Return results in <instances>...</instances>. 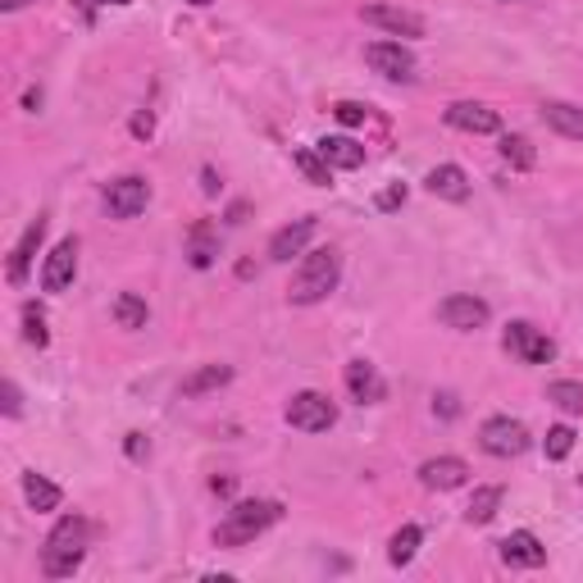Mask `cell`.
Masks as SVG:
<instances>
[{
	"instance_id": "cell-1",
	"label": "cell",
	"mask_w": 583,
	"mask_h": 583,
	"mask_svg": "<svg viewBox=\"0 0 583 583\" xmlns=\"http://www.w3.org/2000/svg\"><path fill=\"white\" fill-rule=\"evenodd\" d=\"M87 538L92 524L83 516H64L51 533H46V548H42V574L46 579H73L77 565L87 556Z\"/></svg>"
},
{
	"instance_id": "cell-2",
	"label": "cell",
	"mask_w": 583,
	"mask_h": 583,
	"mask_svg": "<svg viewBox=\"0 0 583 583\" xmlns=\"http://www.w3.org/2000/svg\"><path fill=\"white\" fill-rule=\"evenodd\" d=\"M342 283V256L333 247H320V251H310L301 264H296V274H292V288H288V301L292 305H320L337 292Z\"/></svg>"
},
{
	"instance_id": "cell-3",
	"label": "cell",
	"mask_w": 583,
	"mask_h": 583,
	"mask_svg": "<svg viewBox=\"0 0 583 583\" xmlns=\"http://www.w3.org/2000/svg\"><path fill=\"white\" fill-rule=\"evenodd\" d=\"M283 520V507L279 501H269V497H260V501H238L228 516H223V524L215 529V542L219 548H247V542H256L269 524H279Z\"/></svg>"
},
{
	"instance_id": "cell-4",
	"label": "cell",
	"mask_w": 583,
	"mask_h": 583,
	"mask_svg": "<svg viewBox=\"0 0 583 583\" xmlns=\"http://www.w3.org/2000/svg\"><path fill=\"white\" fill-rule=\"evenodd\" d=\"M529 429L520 419H511V415H492V419H483V429H479V447L488 451V456H497V460H511V456H524L529 451Z\"/></svg>"
},
{
	"instance_id": "cell-5",
	"label": "cell",
	"mask_w": 583,
	"mask_h": 583,
	"mask_svg": "<svg viewBox=\"0 0 583 583\" xmlns=\"http://www.w3.org/2000/svg\"><path fill=\"white\" fill-rule=\"evenodd\" d=\"M501 342H507V352H511L520 365H548V361L556 356V342H552L548 333H542V329L524 324V320L507 324V333H501Z\"/></svg>"
},
{
	"instance_id": "cell-6",
	"label": "cell",
	"mask_w": 583,
	"mask_h": 583,
	"mask_svg": "<svg viewBox=\"0 0 583 583\" xmlns=\"http://www.w3.org/2000/svg\"><path fill=\"white\" fill-rule=\"evenodd\" d=\"M288 424L301 429V434H329L337 424V406L324 393H296L288 402Z\"/></svg>"
},
{
	"instance_id": "cell-7",
	"label": "cell",
	"mask_w": 583,
	"mask_h": 583,
	"mask_svg": "<svg viewBox=\"0 0 583 583\" xmlns=\"http://www.w3.org/2000/svg\"><path fill=\"white\" fill-rule=\"evenodd\" d=\"M150 201V183L142 174H124V178H114L105 187V210L110 219H137Z\"/></svg>"
},
{
	"instance_id": "cell-8",
	"label": "cell",
	"mask_w": 583,
	"mask_h": 583,
	"mask_svg": "<svg viewBox=\"0 0 583 583\" xmlns=\"http://www.w3.org/2000/svg\"><path fill=\"white\" fill-rule=\"evenodd\" d=\"M438 320H443L447 329H456V333H475V329H483V324L492 320V310H488L483 296L456 292V296H447V301L438 305Z\"/></svg>"
},
{
	"instance_id": "cell-9",
	"label": "cell",
	"mask_w": 583,
	"mask_h": 583,
	"mask_svg": "<svg viewBox=\"0 0 583 583\" xmlns=\"http://www.w3.org/2000/svg\"><path fill=\"white\" fill-rule=\"evenodd\" d=\"M365 64L383 77H393V83H410L415 77V55L402 46V42H369L365 46Z\"/></svg>"
},
{
	"instance_id": "cell-10",
	"label": "cell",
	"mask_w": 583,
	"mask_h": 583,
	"mask_svg": "<svg viewBox=\"0 0 583 583\" xmlns=\"http://www.w3.org/2000/svg\"><path fill=\"white\" fill-rule=\"evenodd\" d=\"M497 552H501V561H507L511 570H542V565H548V548H542L538 533H529V529H516L511 538H501Z\"/></svg>"
},
{
	"instance_id": "cell-11",
	"label": "cell",
	"mask_w": 583,
	"mask_h": 583,
	"mask_svg": "<svg viewBox=\"0 0 583 583\" xmlns=\"http://www.w3.org/2000/svg\"><path fill=\"white\" fill-rule=\"evenodd\" d=\"M443 119L456 128V133H475V137H488V133H501V119H497V110L479 105V101H456L447 105Z\"/></svg>"
},
{
	"instance_id": "cell-12",
	"label": "cell",
	"mask_w": 583,
	"mask_h": 583,
	"mask_svg": "<svg viewBox=\"0 0 583 583\" xmlns=\"http://www.w3.org/2000/svg\"><path fill=\"white\" fill-rule=\"evenodd\" d=\"M419 483L434 488V492H451V488H465L470 483V465L460 456H434L419 465Z\"/></svg>"
},
{
	"instance_id": "cell-13",
	"label": "cell",
	"mask_w": 583,
	"mask_h": 583,
	"mask_svg": "<svg viewBox=\"0 0 583 583\" xmlns=\"http://www.w3.org/2000/svg\"><path fill=\"white\" fill-rule=\"evenodd\" d=\"M315 215H301V219H292L288 228H279L274 238H269V260H279V264H288L292 256H301L305 247H310V238H315Z\"/></svg>"
},
{
	"instance_id": "cell-14",
	"label": "cell",
	"mask_w": 583,
	"mask_h": 583,
	"mask_svg": "<svg viewBox=\"0 0 583 583\" xmlns=\"http://www.w3.org/2000/svg\"><path fill=\"white\" fill-rule=\"evenodd\" d=\"M361 19L369 28H383L387 37H424V19L415 10H402V6H365Z\"/></svg>"
},
{
	"instance_id": "cell-15",
	"label": "cell",
	"mask_w": 583,
	"mask_h": 583,
	"mask_svg": "<svg viewBox=\"0 0 583 583\" xmlns=\"http://www.w3.org/2000/svg\"><path fill=\"white\" fill-rule=\"evenodd\" d=\"M73 279H77V242L64 238V242L46 256V264H42V288H46V292H69Z\"/></svg>"
},
{
	"instance_id": "cell-16",
	"label": "cell",
	"mask_w": 583,
	"mask_h": 583,
	"mask_svg": "<svg viewBox=\"0 0 583 583\" xmlns=\"http://www.w3.org/2000/svg\"><path fill=\"white\" fill-rule=\"evenodd\" d=\"M342 378H346V393H352L361 406H378L387 397V383H383V374H378L374 361H352Z\"/></svg>"
},
{
	"instance_id": "cell-17",
	"label": "cell",
	"mask_w": 583,
	"mask_h": 583,
	"mask_svg": "<svg viewBox=\"0 0 583 583\" xmlns=\"http://www.w3.org/2000/svg\"><path fill=\"white\" fill-rule=\"evenodd\" d=\"M42 238H46V215H37L28 228H23V238L14 242V251H10V283L19 288L23 279H28V269H32V256H37V247H42Z\"/></svg>"
},
{
	"instance_id": "cell-18",
	"label": "cell",
	"mask_w": 583,
	"mask_h": 583,
	"mask_svg": "<svg viewBox=\"0 0 583 583\" xmlns=\"http://www.w3.org/2000/svg\"><path fill=\"white\" fill-rule=\"evenodd\" d=\"M424 187H429L438 201H465L470 197V174L460 165H438V169L424 174Z\"/></svg>"
},
{
	"instance_id": "cell-19",
	"label": "cell",
	"mask_w": 583,
	"mask_h": 583,
	"mask_svg": "<svg viewBox=\"0 0 583 583\" xmlns=\"http://www.w3.org/2000/svg\"><path fill=\"white\" fill-rule=\"evenodd\" d=\"M542 124L552 133L570 137V142H583V105H570V101H542Z\"/></svg>"
},
{
	"instance_id": "cell-20",
	"label": "cell",
	"mask_w": 583,
	"mask_h": 583,
	"mask_svg": "<svg viewBox=\"0 0 583 583\" xmlns=\"http://www.w3.org/2000/svg\"><path fill=\"white\" fill-rule=\"evenodd\" d=\"M187 260L197 264V269H210L219 260V228L215 223L197 219V223L187 228Z\"/></svg>"
},
{
	"instance_id": "cell-21",
	"label": "cell",
	"mask_w": 583,
	"mask_h": 583,
	"mask_svg": "<svg viewBox=\"0 0 583 583\" xmlns=\"http://www.w3.org/2000/svg\"><path fill=\"white\" fill-rule=\"evenodd\" d=\"M315 150L329 160V169H361L365 165V146L356 137H324V142H315Z\"/></svg>"
},
{
	"instance_id": "cell-22",
	"label": "cell",
	"mask_w": 583,
	"mask_h": 583,
	"mask_svg": "<svg viewBox=\"0 0 583 583\" xmlns=\"http://www.w3.org/2000/svg\"><path fill=\"white\" fill-rule=\"evenodd\" d=\"M228 378H232V365H201L197 374H187L178 383V397H206V393H215V387H223Z\"/></svg>"
},
{
	"instance_id": "cell-23",
	"label": "cell",
	"mask_w": 583,
	"mask_h": 583,
	"mask_svg": "<svg viewBox=\"0 0 583 583\" xmlns=\"http://www.w3.org/2000/svg\"><path fill=\"white\" fill-rule=\"evenodd\" d=\"M23 497H28V507H32V511H55L60 501H64L60 483H51L46 475H37V470L23 475Z\"/></svg>"
},
{
	"instance_id": "cell-24",
	"label": "cell",
	"mask_w": 583,
	"mask_h": 583,
	"mask_svg": "<svg viewBox=\"0 0 583 583\" xmlns=\"http://www.w3.org/2000/svg\"><path fill=\"white\" fill-rule=\"evenodd\" d=\"M292 165L305 174V183H315V187H329L333 183V169H329V160H324L315 146H296L292 150Z\"/></svg>"
},
{
	"instance_id": "cell-25",
	"label": "cell",
	"mask_w": 583,
	"mask_h": 583,
	"mask_svg": "<svg viewBox=\"0 0 583 583\" xmlns=\"http://www.w3.org/2000/svg\"><path fill=\"white\" fill-rule=\"evenodd\" d=\"M419 542H424V529L419 524H402L393 533V542H387V561H393V565H410L415 552H419Z\"/></svg>"
},
{
	"instance_id": "cell-26",
	"label": "cell",
	"mask_w": 583,
	"mask_h": 583,
	"mask_svg": "<svg viewBox=\"0 0 583 583\" xmlns=\"http://www.w3.org/2000/svg\"><path fill=\"white\" fill-rule=\"evenodd\" d=\"M497 150H501V160H507L511 169H533V165H538V150H533L529 137H520V133H507Z\"/></svg>"
},
{
	"instance_id": "cell-27",
	"label": "cell",
	"mask_w": 583,
	"mask_h": 583,
	"mask_svg": "<svg viewBox=\"0 0 583 583\" xmlns=\"http://www.w3.org/2000/svg\"><path fill=\"white\" fill-rule=\"evenodd\" d=\"M114 320H119V329H146L150 310L137 292H119V301H114Z\"/></svg>"
},
{
	"instance_id": "cell-28",
	"label": "cell",
	"mask_w": 583,
	"mask_h": 583,
	"mask_svg": "<svg viewBox=\"0 0 583 583\" xmlns=\"http://www.w3.org/2000/svg\"><path fill=\"white\" fill-rule=\"evenodd\" d=\"M501 488H475V497H470V507H465V520L470 524H488L492 516H497V507H501Z\"/></svg>"
},
{
	"instance_id": "cell-29",
	"label": "cell",
	"mask_w": 583,
	"mask_h": 583,
	"mask_svg": "<svg viewBox=\"0 0 583 583\" xmlns=\"http://www.w3.org/2000/svg\"><path fill=\"white\" fill-rule=\"evenodd\" d=\"M548 402H556L565 415H583V383H570V378H556L548 387Z\"/></svg>"
},
{
	"instance_id": "cell-30",
	"label": "cell",
	"mask_w": 583,
	"mask_h": 583,
	"mask_svg": "<svg viewBox=\"0 0 583 583\" xmlns=\"http://www.w3.org/2000/svg\"><path fill=\"white\" fill-rule=\"evenodd\" d=\"M542 451H548V460H565L574 451V429H570V424H556V429H548V438H542Z\"/></svg>"
},
{
	"instance_id": "cell-31",
	"label": "cell",
	"mask_w": 583,
	"mask_h": 583,
	"mask_svg": "<svg viewBox=\"0 0 583 583\" xmlns=\"http://www.w3.org/2000/svg\"><path fill=\"white\" fill-rule=\"evenodd\" d=\"M23 337H28L32 346H46V342H51V333H46V315H42L37 305L23 310Z\"/></svg>"
},
{
	"instance_id": "cell-32",
	"label": "cell",
	"mask_w": 583,
	"mask_h": 583,
	"mask_svg": "<svg viewBox=\"0 0 583 583\" xmlns=\"http://www.w3.org/2000/svg\"><path fill=\"white\" fill-rule=\"evenodd\" d=\"M333 119H337L342 128H356V124L369 119V110H365L361 101H337V105H333Z\"/></svg>"
},
{
	"instance_id": "cell-33",
	"label": "cell",
	"mask_w": 583,
	"mask_h": 583,
	"mask_svg": "<svg viewBox=\"0 0 583 583\" xmlns=\"http://www.w3.org/2000/svg\"><path fill=\"white\" fill-rule=\"evenodd\" d=\"M402 201H406V187H402V183H393L387 191H378V201H374V206H378V210H397Z\"/></svg>"
},
{
	"instance_id": "cell-34",
	"label": "cell",
	"mask_w": 583,
	"mask_h": 583,
	"mask_svg": "<svg viewBox=\"0 0 583 583\" xmlns=\"http://www.w3.org/2000/svg\"><path fill=\"white\" fill-rule=\"evenodd\" d=\"M0 397H6V415H10V419H19V415H23V397H19V387H14V383L0 387Z\"/></svg>"
},
{
	"instance_id": "cell-35",
	"label": "cell",
	"mask_w": 583,
	"mask_h": 583,
	"mask_svg": "<svg viewBox=\"0 0 583 583\" xmlns=\"http://www.w3.org/2000/svg\"><path fill=\"white\" fill-rule=\"evenodd\" d=\"M146 451H150V447H146V438H142V434H128V456H133V460H142Z\"/></svg>"
},
{
	"instance_id": "cell-36",
	"label": "cell",
	"mask_w": 583,
	"mask_h": 583,
	"mask_svg": "<svg viewBox=\"0 0 583 583\" xmlns=\"http://www.w3.org/2000/svg\"><path fill=\"white\" fill-rule=\"evenodd\" d=\"M434 410H443V415L451 419V415H456V397H451V393H443V397H434Z\"/></svg>"
},
{
	"instance_id": "cell-37",
	"label": "cell",
	"mask_w": 583,
	"mask_h": 583,
	"mask_svg": "<svg viewBox=\"0 0 583 583\" xmlns=\"http://www.w3.org/2000/svg\"><path fill=\"white\" fill-rule=\"evenodd\" d=\"M150 128H155L150 114H137V119H133V133H137V137H150Z\"/></svg>"
},
{
	"instance_id": "cell-38",
	"label": "cell",
	"mask_w": 583,
	"mask_h": 583,
	"mask_svg": "<svg viewBox=\"0 0 583 583\" xmlns=\"http://www.w3.org/2000/svg\"><path fill=\"white\" fill-rule=\"evenodd\" d=\"M28 6V0H0V10H6V14H14V10H23Z\"/></svg>"
},
{
	"instance_id": "cell-39",
	"label": "cell",
	"mask_w": 583,
	"mask_h": 583,
	"mask_svg": "<svg viewBox=\"0 0 583 583\" xmlns=\"http://www.w3.org/2000/svg\"><path fill=\"white\" fill-rule=\"evenodd\" d=\"M96 6H133V0H96Z\"/></svg>"
},
{
	"instance_id": "cell-40",
	"label": "cell",
	"mask_w": 583,
	"mask_h": 583,
	"mask_svg": "<svg viewBox=\"0 0 583 583\" xmlns=\"http://www.w3.org/2000/svg\"><path fill=\"white\" fill-rule=\"evenodd\" d=\"M187 6H197V10H206V6H210V0H187Z\"/></svg>"
},
{
	"instance_id": "cell-41",
	"label": "cell",
	"mask_w": 583,
	"mask_h": 583,
	"mask_svg": "<svg viewBox=\"0 0 583 583\" xmlns=\"http://www.w3.org/2000/svg\"><path fill=\"white\" fill-rule=\"evenodd\" d=\"M507 6H511V0H507Z\"/></svg>"
}]
</instances>
